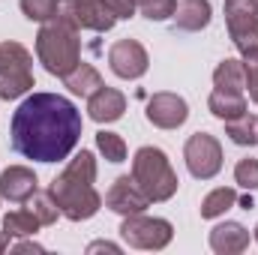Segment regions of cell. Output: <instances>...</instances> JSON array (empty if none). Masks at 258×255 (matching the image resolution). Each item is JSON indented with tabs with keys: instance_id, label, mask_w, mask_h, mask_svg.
Masks as SVG:
<instances>
[{
	"instance_id": "d6a6232c",
	"label": "cell",
	"mask_w": 258,
	"mask_h": 255,
	"mask_svg": "<svg viewBox=\"0 0 258 255\" xmlns=\"http://www.w3.org/2000/svg\"><path fill=\"white\" fill-rule=\"evenodd\" d=\"M252 3H255V9H258V0H252Z\"/></svg>"
},
{
	"instance_id": "d4e9b609",
	"label": "cell",
	"mask_w": 258,
	"mask_h": 255,
	"mask_svg": "<svg viewBox=\"0 0 258 255\" xmlns=\"http://www.w3.org/2000/svg\"><path fill=\"white\" fill-rule=\"evenodd\" d=\"M21 12L30 21L45 24V21L57 18V0H21Z\"/></svg>"
},
{
	"instance_id": "4fadbf2b",
	"label": "cell",
	"mask_w": 258,
	"mask_h": 255,
	"mask_svg": "<svg viewBox=\"0 0 258 255\" xmlns=\"http://www.w3.org/2000/svg\"><path fill=\"white\" fill-rule=\"evenodd\" d=\"M123 111H126V96H123L120 90L108 87V84H102V87L87 99V114H90V120H96V123H114V120L123 117Z\"/></svg>"
},
{
	"instance_id": "9a60e30c",
	"label": "cell",
	"mask_w": 258,
	"mask_h": 255,
	"mask_svg": "<svg viewBox=\"0 0 258 255\" xmlns=\"http://www.w3.org/2000/svg\"><path fill=\"white\" fill-rule=\"evenodd\" d=\"M249 246V231L240 222H219L210 231V249L216 255H237Z\"/></svg>"
},
{
	"instance_id": "1f68e13d",
	"label": "cell",
	"mask_w": 258,
	"mask_h": 255,
	"mask_svg": "<svg viewBox=\"0 0 258 255\" xmlns=\"http://www.w3.org/2000/svg\"><path fill=\"white\" fill-rule=\"evenodd\" d=\"M255 240H258V225H255Z\"/></svg>"
},
{
	"instance_id": "d6986e66",
	"label": "cell",
	"mask_w": 258,
	"mask_h": 255,
	"mask_svg": "<svg viewBox=\"0 0 258 255\" xmlns=\"http://www.w3.org/2000/svg\"><path fill=\"white\" fill-rule=\"evenodd\" d=\"M225 135L240 147H252V144H258V117L243 111L240 117L225 120Z\"/></svg>"
},
{
	"instance_id": "603a6c76",
	"label": "cell",
	"mask_w": 258,
	"mask_h": 255,
	"mask_svg": "<svg viewBox=\"0 0 258 255\" xmlns=\"http://www.w3.org/2000/svg\"><path fill=\"white\" fill-rule=\"evenodd\" d=\"M24 204H27V210H30L42 225H54V222H57V216H60V207H57V201H54L51 189H48V192L36 189L27 201H24Z\"/></svg>"
},
{
	"instance_id": "ba28073f",
	"label": "cell",
	"mask_w": 258,
	"mask_h": 255,
	"mask_svg": "<svg viewBox=\"0 0 258 255\" xmlns=\"http://www.w3.org/2000/svg\"><path fill=\"white\" fill-rule=\"evenodd\" d=\"M225 24L240 54L258 48V9L252 0H225Z\"/></svg>"
},
{
	"instance_id": "4dcf8cb0",
	"label": "cell",
	"mask_w": 258,
	"mask_h": 255,
	"mask_svg": "<svg viewBox=\"0 0 258 255\" xmlns=\"http://www.w3.org/2000/svg\"><path fill=\"white\" fill-rule=\"evenodd\" d=\"M6 246H9V234L0 228V252H6Z\"/></svg>"
},
{
	"instance_id": "277c9868",
	"label": "cell",
	"mask_w": 258,
	"mask_h": 255,
	"mask_svg": "<svg viewBox=\"0 0 258 255\" xmlns=\"http://www.w3.org/2000/svg\"><path fill=\"white\" fill-rule=\"evenodd\" d=\"M132 180L141 186V192L150 198V204H159V201H168L180 180H177V171L171 168V159L165 156V150L159 147H138L135 150V159H132Z\"/></svg>"
},
{
	"instance_id": "f1b7e54d",
	"label": "cell",
	"mask_w": 258,
	"mask_h": 255,
	"mask_svg": "<svg viewBox=\"0 0 258 255\" xmlns=\"http://www.w3.org/2000/svg\"><path fill=\"white\" fill-rule=\"evenodd\" d=\"M87 252H120V246L117 243H108V240H96V243H90L87 246Z\"/></svg>"
},
{
	"instance_id": "83f0119b",
	"label": "cell",
	"mask_w": 258,
	"mask_h": 255,
	"mask_svg": "<svg viewBox=\"0 0 258 255\" xmlns=\"http://www.w3.org/2000/svg\"><path fill=\"white\" fill-rule=\"evenodd\" d=\"M243 72H246V90H249V99L258 105V48L243 54Z\"/></svg>"
},
{
	"instance_id": "836d02e7",
	"label": "cell",
	"mask_w": 258,
	"mask_h": 255,
	"mask_svg": "<svg viewBox=\"0 0 258 255\" xmlns=\"http://www.w3.org/2000/svg\"><path fill=\"white\" fill-rule=\"evenodd\" d=\"M135 3H141V0H135Z\"/></svg>"
},
{
	"instance_id": "3957f363",
	"label": "cell",
	"mask_w": 258,
	"mask_h": 255,
	"mask_svg": "<svg viewBox=\"0 0 258 255\" xmlns=\"http://www.w3.org/2000/svg\"><path fill=\"white\" fill-rule=\"evenodd\" d=\"M81 30L66 24L63 18H51L36 33V57L45 66V72L63 78L81 63Z\"/></svg>"
},
{
	"instance_id": "2e32d148",
	"label": "cell",
	"mask_w": 258,
	"mask_h": 255,
	"mask_svg": "<svg viewBox=\"0 0 258 255\" xmlns=\"http://www.w3.org/2000/svg\"><path fill=\"white\" fill-rule=\"evenodd\" d=\"M63 84L75 93V96L90 99V96H93L105 81H102V75H99V69H96V66H90V63H84V60H81V63L69 72V75H63Z\"/></svg>"
},
{
	"instance_id": "52a82bcc",
	"label": "cell",
	"mask_w": 258,
	"mask_h": 255,
	"mask_svg": "<svg viewBox=\"0 0 258 255\" xmlns=\"http://www.w3.org/2000/svg\"><path fill=\"white\" fill-rule=\"evenodd\" d=\"M183 159L195 180H210L222 171V144L210 132H195L183 144Z\"/></svg>"
},
{
	"instance_id": "7c38bea8",
	"label": "cell",
	"mask_w": 258,
	"mask_h": 255,
	"mask_svg": "<svg viewBox=\"0 0 258 255\" xmlns=\"http://www.w3.org/2000/svg\"><path fill=\"white\" fill-rule=\"evenodd\" d=\"M36 189H39V177H36L33 168H27V165H9V168H3V174H0V198L21 204Z\"/></svg>"
},
{
	"instance_id": "ac0fdd59",
	"label": "cell",
	"mask_w": 258,
	"mask_h": 255,
	"mask_svg": "<svg viewBox=\"0 0 258 255\" xmlns=\"http://www.w3.org/2000/svg\"><path fill=\"white\" fill-rule=\"evenodd\" d=\"M207 108L213 117H219L222 123L231 120V117H240L246 111V99L243 93H225V90H213L210 99H207Z\"/></svg>"
},
{
	"instance_id": "5bb4252c",
	"label": "cell",
	"mask_w": 258,
	"mask_h": 255,
	"mask_svg": "<svg viewBox=\"0 0 258 255\" xmlns=\"http://www.w3.org/2000/svg\"><path fill=\"white\" fill-rule=\"evenodd\" d=\"M213 18V9L207 0H174V12H171V21L177 30L183 33H198L210 24Z\"/></svg>"
},
{
	"instance_id": "6da1fadb",
	"label": "cell",
	"mask_w": 258,
	"mask_h": 255,
	"mask_svg": "<svg viewBox=\"0 0 258 255\" xmlns=\"http://www.w3.org/2000/svg\"><path fill=\"white\" fill-rule=\"evenodd\" d=\"M81 111L60 93L27 96L9 123V144L33 162H63L81 138Z\"/></svg>"
},
{
	"instance_id": "7402d4cb",
	"label": "cell",
	"mask_w": 258,
	"mask_h": 255,
	"mask_svg": "<svg viewBox=\"0 0 258 255\" xmlns=\"http://www.w3.org/2000/svg\"><path fill=\"white\" fill-rule=\"evenodd\" d=\"M39 228H42V222L30 210H12L3 216V231L9 237H33Z\"/></svg>"
},
{
	"instance_id": "44dd1931",
	"label": "cell",
	"mask_w": 258,
	"mask_h": 255,
	"mask_svg": "<svg viewBox=\"0 0 258 255\" xmlns=\"http://www.w3.org/2000/svg\"><path fill=\"white\" fill-rule=\"evenodd\" d=\"M33 87V72L30 69H9L0 75V99H18Z\"/></svg>"
},
{
	"instance_id": "f546056e",
	"label": "cell",
	"mask_w": 258,
	"mask_h": 255,
	"mask_svg": "<svg viewBox=\"0 0 258 255\" xmlns=\"http://www.w3.org/2000/svg\"><path fill=\"white\" fill-rule=\"evenodd\" d=\"M12 252H42V246H39V243H33V240H24V243H15V246H12Z\"/></svg>"
},
{
	"instance_id": "cb8c5ba5",
	"label": "cell",
	"mask_w": 258,
	"mask_h": 255,
	"mask_svg": "<svg viewBox=\"0 0 258 255\" xmlns=\"http://www.w3.org/2000/svg\"><path fill=\"white\" fill-rule=\"evenodd\" d=\"M96 147H99V153H102L108 162H123V159H126V141H123L117 132L99 129V132H96Z\"/></svg>"
},
{
	"instance_id": "9c48e42d",
	"label": "cell",
	"mask_w": 258,
	"mask_h": 255,
	"mask_svg": "<svg viewBox=\"0 0 258 255\" xmlns=\"http://www.w3.org/2000/svg\"><path fill=\"white\" fill-rule=\"evenodd\" d=\"M108 66L117 78L123 81H135L147 72L150 57H147V48L138 42V39H117L111 48H108Z\"/></svg>"
},
{
	"instance_id": "4316f807",
	"label": "cell",
	"mask_w": 258,
	"mask_h": 255,
	"mask_svg": "<svg viewBox=\"0 0 258 255\" xmlns=\"http://www.w3.org/2000/svg\"><path fill=\"white\" fill-rule=\"evenodd\" d=\"M138 9L147 21H165L174 12V0H141Z\"/></svg>"
},
{
	"instance_id": "30bf717a",
	"label": "cell",
	"mask_w": 258,
	"mask_h": 255,
	"mask_svg": "<svg viewBox=\"0 0 258 255\" xmlns=\"http://www.w3.org/2000/svg\"><path fill=\"white\" fill-rule=\"evenodd\" d=\"M144 117L159 129H177V126L186 123L189 105H186V99L177 96V93H153V96L147 99Z\"/></svg>"
},
{
	"instance_id": "7a4b0ae2",
	"label": "cell",
	"mask_w": 258,
	"mask_h": 255,
	"mask_svg": "<svg viewBox=\"0 0 258 255\" xmlns=\"http://www.w3.org/2000/svg\"><path fill=\"white\" fill-rule=\"evenodd\" d=\"M93 183H96V156L90 150H81L51 180V195L60 207V216L72 222H84L96 216L102 207V195L93 189Z\"/></svg>"
},
{
	"instance_id": "8992f818",
	"label": "cell",
	"mask_w": 258,
	"mask_h": 255,
	"mask_svg": "<svg viewBox=\"0 0 258 255\" xmlns=\"http://www.w3.org/2000/svg\"><path fill=\"white\" fill-rule=\"evenodd\" d=\"M57 18H63L75 30H93V33H105L117 24L114 12L102 0H57Z\"/></svg>"
},
{
	"instance_id": "484cf974",
	"label": "cell",
	"mask_w": 258,
	"mask_h": 255,
	"mask_svg": "<svg viewBox=\"0 0 258 255\" xmlns=\"http://www.w3.org/2000/svg\"><path fill=\"white\" fill-rule=\"evenodd\" d=\"M234 180H237V186H243V189H258V159L255 156H243V159H237V165H234Z\"/></svg>"
},
{
	"instance_id": "5b68a950",
	"label": "cell",
	"mask_w": 258,
	"mask_h": 255,
	"mask_svg": "<svg viewBox=\"0 0 258 255\" xmlns=\"http://www.w3.org/2000/svg\"><path fill=\"white\" fill-rule=\"evenodd\" d=\"M120 237L135 249H165L174 237V225L168 219L159 216H144V213H132L123 216L120 222Z\"/></svg>"
},
{
	"instance_id": "ffe728a7",
	"label": "cell",
	"mask_w": 258,
	"mask_h": 255,
	"mask_svg": "<svg viewBox=\"0 0 258 255\" xmlns=\"http://www.w3.org/2000/svg\"><path fill=\"white\" fill-rule=\"evenodd\" d=\"M237 204V192L231 189V186H219V189L207 192L204 198H201V219H216V216H222L225 210H231Z\"/></svg>"
},
{
	"instance_id": "e0dca14e",
	"label": "cell",
	"mask_w": 258,
	"mask_h": 255,
	"mask_svg": "<svg viewBox=\"0 0 258 255\" xmlns=\"http://www.w3.org/2000/svg\"><path fill=\"white\" fill-rule=\"evenodd\" d=\"M213 87L225 90V93H243L246 90V72H243V60L225 57L213 72Z\"/></svg>"
},
{
	"instance_id": "8fae6325",
	"label": "cell",
	"mask_w": 258,
	"mask_h": 255,
	"mask_svg": "<svg viewBox=\"0 0 258 255\" xmlns=\"http://www.w3.org/2000/svg\"><path fill=\"white\" fill-rule=\"evenodd\" d=\"M105 207L120 213V216H132V213H144L150 207V198L132 180V174H123V177H117L111 183V189L105 192Z\"/></svg>"
}]
</instances>
